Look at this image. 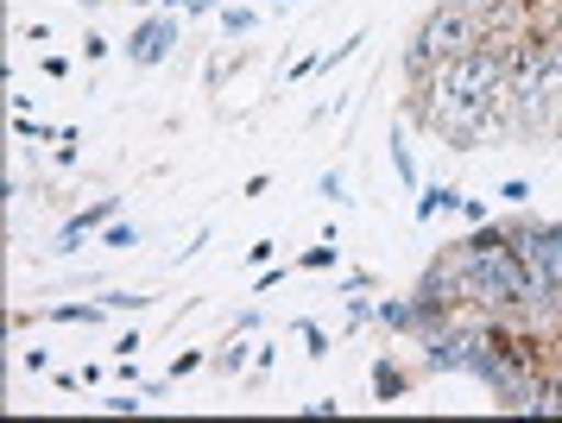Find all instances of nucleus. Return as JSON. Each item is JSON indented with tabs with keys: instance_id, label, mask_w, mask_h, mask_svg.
Masks as SVG:
<instances>
[{
	"instance_id": "obj_1",
	"label": "nucleus",
	"mask_w": 562,
	"mask_h": 423,
	"mask_svg": "<svg viewBox=\"0 0 562 423\" xmlns=\"http://www.w3.org/2000/svg\"><path fill=\"white\" fill-rule=\"evenodd\" d=\"M417 45L430 51L436 64H449V57H461V51L486 45V20L468 13V7H436L430 20H424V32H417Z\"/></svg>"
},
{
	"instance_id": "obj_2",
	"label": "nucleus",
	"mask_w": 562,
	"mask_h": 423,
	"mask_svg": "<svg viewBox=\"0 0 562 423\" xmlns=\"http://www.w3.org/2000/svg\"><path fill=\"white\" fill-rule=\"evenodd\" d=\"M171 38H178V25L171 20H146L139 25V32H133V64H158V57H165V51H171Z\"/></svg>"
},
{
	"instance_id": "obj_3",
	"label": "nucleus",
	"mask_w": 562,
	"mask_h": 423,
	"mask_svg": "<svg viewBox=\"0 0 562 423\" xmlns=\"http://www.w3.org/2000/svg\"><path fill=\"white\" fill-rule=\"evenodd\" d=\"M405 392H411V374H405V367H392V360H380V367H373V399L398 404Z\"/></svg>"
},
{
	"instance_id": "obj_4",
	"label": "nucleus",
	"mask_w": 562,
	"mask_h": 423,
	"mask_svg": "<svg viewBox=\"0 0 562 423\" xmlns=\"http://www.w3.org/2000/svg\"><path fill=\"white\" fill-rule=\"evenodd\" d=\"M114 209H121V197H102V202H95V209H82V215H70V222H64V247H77L82 234H89V227H95V222H108Z\"/></svg>"
},
{
	"instance_id": "obj_5",
	"label": "nucleus",
	"mask_w": 562,
	"mask_h": 423,
	"mask_svg": "<svg viewBox=\"0 0 562 423\" xmlns=\"http://www.w3.org/2000/svg\"><path fill=\"white\" fill-rule=\"evenodd\" d=\"M373 316H380L385 329H398V335H417V298H385Z\"/></svg>"
},
{
	"instance_id": "obj_6",
	"label": "nucleus",
	"mask_w": 562,
	"mask_h": 423,
	"mask_svg": "<svg viewBox=\"0 0 562 423\" xmlns=\"http://www.w3.org/2000/svg\"><path fill=\"white\" fill-rule=\"evenodd\" d=\"M461 190L456 183H436V190H424V197H417V222H430V215H449V209H461Z\"/></svg>"
},
{
	"instance_id": "obj_7",
	"label": "nucleus",
	"mask_w": 562,
	"mask_h": 423,
	"mask_svg": "<svg viewBox=\"0 0 562 423\" xmlns=\"http://www.w3.org/2000/svg\"><path fill=\"white\" fill-rule=\"evenodd\" d=\"M52 316H57V323H89V329L102 323V310H95V303H64V310H52Z\"/></svg>"
},
{
	"instance_id": "obj_8",
	"label": "nucleus",
	"mask_w": 562,
	"mask_h": 423,
	"mask_svg": "<svg viewBox=\"0 0 562 423\" xmlns=\"http://www.w3.org/2000/svg\"><path fill=\"white\" fill-rule=\"evenodd\" d=\"M222 25L240 38V32H254V25H259V13H247V7H222Z\"/></svg>"
},
{
	"instance_id": "obj_9",
	"label": "nucleus",
	"mask_w": 562,
	"mask_h": 423,
	"mask_svg": "<svg viewBox=\"0 0 562 423\" xmlns=\"http://www.w3.org/2000/svg\"><path fill=\"white\" fill-rule=\"evenodd\" d=\"M304 266H310V272H329V266H335V247H310Z\"/></svg>"
},
{
	"instance_id": "obj_10",
	"label": "nucleus",
	"mask_w": 562,
	"mask_h": 423,
	"mask_svg": "<svg viewBox=\"0 0 562 423\" xmlns=\"http://www.w3.org/2000/svg\"><path fill=\"white\" fill-rule=\"evenodd\" d=\"M196 367H203V354H196V348H183L178 360H171V374H178V379H183V374H196Z\"/></svg>"
},
{
	"instance_id": "obj_11",
	"label": "nucleus",
	"mask_w": 562,
	"mask_h": 423,
	"mask_svg": "<svg viewBox=\"0 0 562 423\" xmlns=\"http://www.w3.org/2000/svg\"><path fill=\"white\" fill-rule=\"evenodd\" d=\"M297 335H304V348H310V354H323V348H329V342H323V329H316V323H297Z\"/></svg>"
},
{
	"instance_id": "obj_12",
	"label": "nucleus",
	"mask_w": 562,
	"mask_h": 423,
	"mask_svg": "<svg viewBox=\"0 0 562 423\" xmlns=\"http://www.w3.org/2000/svg\"><path fill=\"white\" fill-rule=\"evenodd\" d=\"M392 165H398V177H405V183H417V165H411L405 146H392Z\"/></svg>"
},
{
	"instance_id": "obj_13",
	"label": "nucleus",
	"mask_w": 562,
	"mask_h": 423,
	"mask_svg": "<svg viewBox=\"0 0 562 423\" xmlns=\"http://www.w3.org/2000/svg\"><path fill=\"white\" fill-rule=\"evenodd\" d=\"M499 197H506V202H531V183H518V177H512V183H499Z\"/></svg>"
},
{
	"instance_id": "obj_14",
	"label": "nucleus",
	"mask_w": 562,
	"mask_h": 423,
	"mask_svg": "<svg viewBox=\"0 0 562 423\" xmlns=\"http://www.w3.org/2000/svg\"><path fill=\"white\" fill-rule=\"evenodd\" d=\"M442 7H468V13H486L493 0H442Z\"/></svg>"
},
{
	"instance_id": "obj_15",
	"label": "nucleus",
	"mask_w": 562,
	"mask_h": 423,
	"mask_svg": "<svg viewBox=\"0 0 562 423\" xmlns=\"http://www.w3.org/2000/svg\"><path fill=\"white\" fill-rule=\"evenodd\" d=\"M171 7H190V13H209V0H171Z\"/></svg>"
},
{
	"instance_id": "obj_16",
	"label": "nucleus",
	"mask_w": 562,
	"mask_h": 423,
	"mask_svg": "<svg viewBox=\"0 0 562 423\" xmlns=\"http://www.w3.org/2000/svg\"><path fill=\"white\" fill-rule=\"evenodd\" d=\"M82 7H102V0H82Z\"/></svg>"
},
{
	"instance_id": "obj_17",
	"label": "nucleus",
	"mask_w": 562,
	"mask_h": 423,
	"mask_svg": "<svg viewBox=\"0 0 562 423\" xmlns=\"http://www.w3.org/2000/svg\"><path fill=\"white\" fill-rule=\"evenodd\" d=\"M139 7H146V0H139Z\"/></svg>"
}]
</instances>
